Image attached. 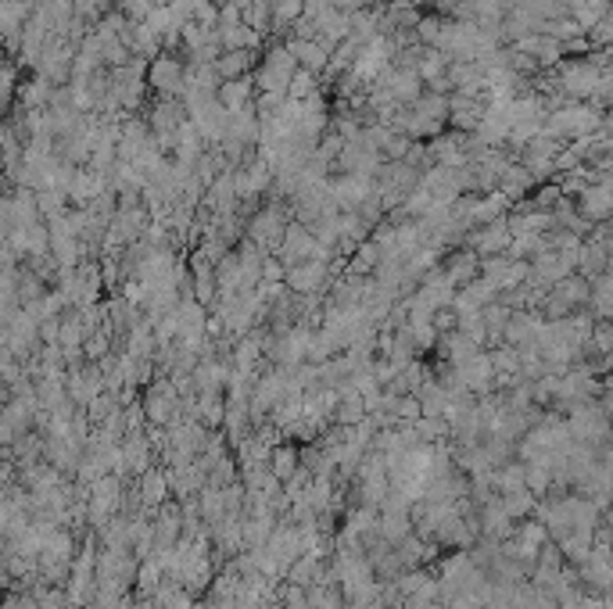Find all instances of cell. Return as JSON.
I'll return each mask as SVG.
<instances>
[{
  "label": "cell",
  "mask_w": 613,
  "mask_h": 609,
  "mask_svg": "<svg viewBox=\"0 0 613 609\" xmlns=\"http://www.w3.org/2000/svg\"><path fill=\"white\" fill-rule=\"evenodd\" d=\"M176 76H180V65H176V61H155V69H151V80H155V87H162V90H180L184 80H176Z\"/></svg>",
  "instance_id": "6da1fadb"
}]
</instances>
